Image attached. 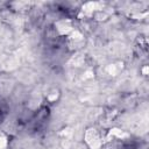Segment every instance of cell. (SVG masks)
<instances>
[{"label": "cell", "instance_id": "2", "mask_svg": "<svg viewBox=\"0 0 149 149\" xmlns=\"http://www.w3.org/2000/svg\"><path fill=\"white\" fill-rule=\"evenodd\" d=\"M19 66V58L16 56H8L2 62V69L6 71L14 70Z\"/></svg>", "mask_w": 149, "mask_h": 149}, {"label": "cell", "instance_id": "5", "mask_svg": "<svg viewBox=\"0 0 149 149\" xmlns=\"http://www.w3.org/2000/svg\"><path fill=\"white\" fill-rule=\"evenodd\" d=\"M122 69V63H116V64H109L106 66V71L111 76H116L120 70Z\"/></svg>", "mask_w": 149, "mask_h": 149}, {"label": "cell", "instance_id": "3", "mask_svg": "<svg viewBox=\"0 0 149 149\" xmlns=\"http://www.w3.org/2000/svg\"><path fill=\"white\" fill-rule=\"evenodd\" d=\"M56 29L58 30L59 34L62 35H66L69 34L70 31H72V26H71V22L69 20H61V21H57L56 22Z\"/></svg>", "mask_w": 149, "mask_h": 149}, {"label": "cell", "instance_id": "15", "mask_svg": "<svg viewBox=\"0 0 149 149\" xmlns=\"http://www.w3.org/2000/svg\"><path fill=\"white\" fill-rule=\"evenodd\" d=\"M6 146H7V140H6V137H5L2 134H0V149H5Z\"/></svg>", "mask_w": 149, "mask_h": 149}, {"label": "cell", "instance_id": "7", "mask_svg": "<svg viewBox=\"0 0 149 149\" xmlns=\"http://www.w3.org/2000/svg\"><path fill=\"white\" fill-rule=\"evenodd\" d=\"M101 111L102 109L99 108V107H94V108L90 109L88 113H87V120H95L101 114Z\"/></svg>", "mask_w": 149, "mask_h": 149}, {"label": "cell", "instance_id": "14", "mask_svg": "<svg viewBox=\"0 0 149 149\" xmlns=\"http://www.w3.org/2000/svg\"><path fill=\"white\" fill-rule=\"evenodd\" d=\"M112 47V45H111ZM122 44H120V43H113V47L111 48V51L112 52H119L120 50H122Z\"/></svg>", "mask_w": 149, "mask_h": 149}, {"label": "cell", "instance_id": "11", "mask_svg": "<svg viewBox=\"0 0 149 149\" xmlns=\"http://www.w3.org/2000/svg\"><path fill=\"white\" fill-rule=\"evenodd\" d=\"M58 95H59L58 91H57V90H52V91L48 94V100H49V101H56L57 98H58Z\"/></svg>", "mask_w": 149, "mask_h": 149}, {"label": "cell", "instance_id": "13", "mask_svg": "<svg viewBox=\"0 0 149 149\" xmlns=\"http://www.w3.org/2000/svg\"><path fill=\"white\" fill-rule=\"evenodd\" d=\"M62 147H63L64 149H71V147H72L71 140H70V139H64V140L62 141Z\"/></svg>", "mask_w": 149, "mask_h": 149}, {"label": "cell", "instance_id": "1", "mask_svg": "<svg viewBox=\"0 0 149 149\" xmlns=\"http://www.w3.org/2000/svg\"><path fill=\"white\" fill-rule=\"evenodd\" d=\"M85 142L88 144L91 149H99L101 146V141L99 134L95 128H88L85 132Z\"/></svg>", "mask_w": 149, "mask_h": 149}, {"label": "cell", "instance_id": "4", "mask_svg": "<svg viewBox=\"0 0 149 149\" xmlns=\"http://www.w3.org/2000/svg\"><path fill=\"white\" fill-rule=\"evenodd\" d=\"M84 62H85V56L83 54H76L71 57V59L69 61V64L73 66H80L84 64Z\"/></svg>", "mask_w": 149, "mask_h": 149}, {"label": "cell", "instance_id": "8", "mask_svg": "<svg viewBox=\"0 0 149 149\" xmlns=\"http://www.w3.org/2000/svg\"><path fill=\"white\" fill-rule=\"evenodd\" d=\"M109 134H111V135H114V136H116V137H119V139H125V137L128 136L127 133L122 132V130L119 129V128H113V129H111Z\"/></svg>", "mask_w": 149, "mask_h": 149}, {"label": "cell", "instance_id": "16", "mask_svg": "<svg viewBox=\"0 0 149 149\" xmlns=\"http://www.w3.org/2000/svg\"><path fill=\"white\" fill-rule=\"evenodd\" d=\"M40 98L38 99H33L31 101H30V104H29V106H30V108H37V106L40 105Z\"/></svg>", "mask_w": 149, "mask_h": 149}, {"label": "cell", "instance_id": "17", "mask_svg": "<svg viewBox=\"0 0 149 149\" xmlns=\"http://www.w3.org/2000/svg\"><path fill=\"white\" fill-rule=\"evenodd\" d=\"M91 78H93V71L92 70L85 71L84 76H83V79H91Z\"/></svg>", "mask_w": 149, "mask_h": 149}, {"label": "cell", "instance_id": "10", "mask_svg": "<svg viewBox=\"0 0 149 149\" xmlns=\"http://www.w3.org/2000/svg\"><path fill=\"white\" fill-rule=\"evenodd\" d=\"M93 16H94V19H95V20L105 21V20L108 17V14H107L106 12H104V10H97V12L93 14Z\"/></svg>", "mask_w": 149, "mask_h": 149}, {"label": "cell", "instance_id": "6", "mask_svg": "<svg viewBox=\"0 0 149 149\" xmlns=\"http://www.w3.org/2000/svg\"><path fill=\"white\" fill-rule=\"evenodd\" d=\"M10 88H12V81L9 79L1 78L0 79V92L7 93V92L10 91Z\"/></svg>", "mask_w": 149, "mask_h": 149}, {"label": "cell", "instance_id": "12", "mask_svg": "<svg viewBox=\"0 0 149 149\" xmlns=\"http://www.w3.org/2000/svg\"><path fill=\"white\" fill-rule=\"evenodd\" d=\"M72 134V129L70 128V127H66V128H64L62 132H61V135L62 136H64V139H69V136Z\"/></svg>", "mask_w": 149, "mask_h": 149}, {"label": "cell", "instance_id": "18", "mask_svg": "<svg viewBox=\"0 0 149 149\" xmlns=\"http://www.w3.org/2000/svg\"><path fill=\"white\" fill-rule=\"evenodd\" d=\"M148 71H149V69H148V66H144V68L142 69V73H143V74H146V76L148 74Z\"/></svg>", "mask_w": 149, "mask_h": 149}, {"label": "cell", "instance_id": "9", "mask_svg": "<svg viewBox=\"0 0 149 149\" xmlns=\"http://www.w3.org/2000/svg\"><path fill=\"white\" fill-rule=\"evenodd\" d=\"M70 41H71V42H81V41H83V35H81V33L78 31V30L72 31L71 35H70Z\"/></svg>", "mask_w": 149, "mask_h": 149}]
</instances>
